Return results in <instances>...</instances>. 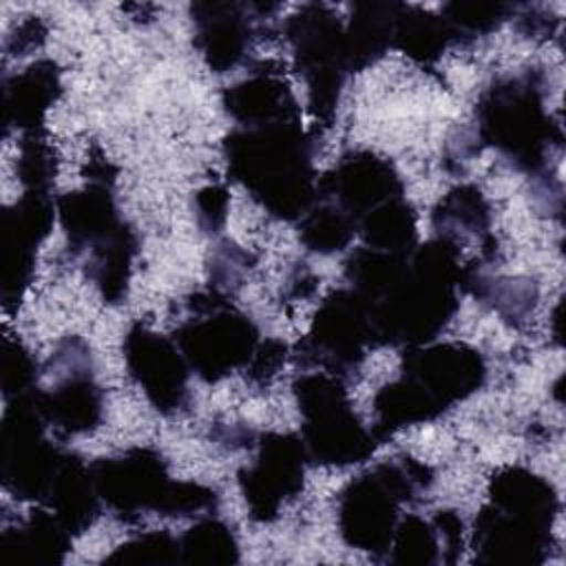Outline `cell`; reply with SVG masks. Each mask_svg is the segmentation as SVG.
Masks as SVG:
<instances>
[{
	"label": "cell",
	"instance_id": "obj_19",
	"mask_svg": "<svg viewBox=\"0 0 566 566\" xmlns=\"http://www.w3.org/2000/svg\"><path fill=\"white\" fill-rule=\"evenodd\" d=\"M199 35L203 40V55L219 71L232 66L243 55L245 27L241 18L232 15V7H223L221 18H206Z\"/></svg>",
	"mask_w": 566,
	"mask_h": 566
},
{
	"label": "cell",
	"instance_id": "obj_25",
	"mask_svg": "<svg viewBox=\"0 0 566 566\" xmlns=\"http://www.w3.org/2000/svg\"><path fill=\"white\" fill-rule=\"evenodd\" d=\"M38 374H35V363L31 356L15 343L4 340V354H2V387L4 394L9 396L11 391L15 396L29 394L33 387Z\"/></svg>",
	"mask_w": 566,
	"mask_h": 566
},
{
	"label": "cell",
	"instance_id": "obj_14",
	"mask_svg": "<svg viewBox=\"0 0 566 566\" xmlns=\"http://www.w3.org/2000/svg\"><path fill=\"white\" fill-rule=\"evenodd\" d=\"M325 188L334 199H338L340 208L349 217L365 214V210L371 212V208H378L400 192V184L391 166L367 153L345 157L325 179Z\"/></svg>",
	"mask_w": 566,
	"mask_h": 566
},
{
	"label": "cell",
	"instance_id": "obj_23",
	"mask_svg": "<svg viewBox=\"0 0 566 566\" xmlns=\"http://www.w3.org/2000/svg\"><path fill=\"white\" fill-rule=\"evenodd\" d=\"M55 175L53 166V153L46 142H42L35 130L22 139V153H20V177L29 186V190H40L51 184Z\"/></svg>",
	"mask_w": 566,
	"mask_h": 566
},
{
	"label": "cell",
	"instance_id": "obj_21",
	"mask_svg": "<svg viewBox=\"0 0 566 566\" xmlns=\"http://www.w3.org/2000/svg\"><path fill=\"white\" fill-rule=\"evenodd\" d=\"M354 234V219L334 206L314 210L303 226V241L318 252H334L347 245Z\"/></svg>",
	"mask_w": 566,
	"mask_h": 566
},
{
	"label": "cell",
	"instance_id": "obj_3",
	"mask_svg": "<svg viewBox=\"0 0 566 566\" xmlns=\"http://www.w3.org/2000/svg\"><path fill=\"white\" fill-rule=\"evenodd\" d=\"M553 491L522 469H509L493 480L491 506L475 520L480 562H535L553 517Z\"/></svg>",
	"mask_w": 566,
	"mask_h": 566
},
{
	"label": "cell",
	"instance_id": "obj_18",
	"mask_svg": "<svg viewBox=\"0 0 566 566\" xmlns=\"http://www.w3.org/2000/svg\"><path fill=\"white\" fill-rule=\"evenodd\" d=\"M363 230L367 241L376 245V250H387L394 254H402L405 250H409L416 234L413 214L409 206L398 197L380 203L378 208H374V212H367Z\"/></svg>",
	"mask_w": 566,
	"mask_h": 566
},
{
	"label": "cell",
	"instance_id": "obj_16",
	"mask_svg": "<svg viewBox=\"0 0 566 566\" xmlns=\"http://www.w3.org/2000/svg\"><path fill=\"white\" fill-rule=\"evenodd\" d=\"M226 104L237 119L254 126L294 122L296 115L290 88L274 77H254L232 86Z\"/></svg>",
	"mask_w": 566,
	"mask_h": 566
},
{
	"label": "cell",
	"instance_id": "obj_10",
	"mask_svg": "<svg viewBox=\"0 0 566 566\" xmlns=\"http://www.w3.org/2000/svg\"><path fill=\"white\" fill-rule=\"evenodd\" d=\"M126 363L148 400L161 409H179L186 398V363L170 340L137 327L126 338Z\"/></svg>",
	"mask_w": 566,
	"mask_h": 566
},
{
	"label": "cell",
	"instance_id": "obj_9",
	"mask_svg": "<svg viewBox=\"0 0 566 566\" xmlns=\"http://www.w3.org/2000/svg\"><path fill=\"white\" fill-rule=\"evenodd\" d=\"M303 486V444L294 436L263 438L259 458L241 473L245 502L256 520H270Z\"/></svg>",
	"mask_w": 566,
	"mask_h": 566
},
{
	"label": "cell",
	"instance_id": "obj_2",
	"mask_svg": "<svg viewBox=\"0 0 566 566\" xmlns=\"http://www.w3.org/2000/svg\"><path fill=\"white\" fill-rule=\"evenodd\" d=\"M484 376L482 358L464 345H438L409 356L405 378L385 387L376 398L378 429L429 420L462 400Z\"/></svg>",
	"mask_w": 566,
	"mask_h": 566
},
{
	"label": "cell",
	"instance_id": "obj_17",
	"mask_svg": "<svg viewBox=\"0 0 566 566\" xmlns=\"http://www.w3.org/2000/svg\"><path fill=\"white\" fill-rule=\"evenodd\" d=\"M66 528L57 517L46 513H33L20 528L2 535V553L7 559H20L31 564H55L69 548Z\"/></svg>",
	"mask_w": 566,
	"mask_h": 566
},
{
	"label": "cell",
	"instance_id": "obj_15",
	"mask_svg": "<svg viewBox=\"0 0 566 566\" xmlns=\"http://www.w3.org/2000/svg\"><path fill=\"white\" fill-rule=\"evenodd\" d=\"M57 71L51 62H38L4 82V124L20 128L40 126L57 95Z\"/></svg>",
	"mask_w": 566,
	"mask_h": 566
},
{
	"label": "cell",
	"instance_id": "obj_4",
	"mask_svg": "<svg viewBox=\"0 0 566 566\" xmlns=\"http://www.w3.org/2000/svg\"><path fill=\"white\" fill-rule=\"evenodd\" d=\"M95 491L122 515L139 511L190 513L212 504L214 493L203 486L170 482L161 460L148 449H133L119 458L93 464Z\"/></svg>",
	"mask_w": 566,
	"mask_h": 566
},
{
	"label": "cell",
	"instance_id": "obj_22",
	"mask_svg": "<svg viewBox=\"0 0 566 566\" xmlns=\"http://www.w3.org/2000/svg\"><path fill=\"white\" fill-rule=\"evenodd\" d=\"M394 557L391 562L398 564H431L438 557V539L436 531L418 520V517H407L402 520L400 526H396L394 533Z\"/></svg>",
	"mask_w": 566,
	"mask_h": 566
},
{
	"label": "cell",
	"instance_id": "obj_24",
	"mask_svg": "<svg viewBox=\"0 0 566 566\" xmlns=\"http://www.w3.org/2000/svg\"><path fill=\"white\" fill-rule=\"evenodd\" d=\"M179 557V542L166 533H150L135 542H128L108 557V562H175Z\"/></svg>",
	"mask_w": 566,
	"mask_h": 566
},
{
	"label": "cell",
	"instance_id": "obj_12",
	"mask_svg": "<svg viewBox=\"0 0 566 566\" xmlns=\"http://www.w3.org/2000/svg\"><path fill=\"white\" fill-rule=\"evenodd\" d=\"M62 354L69 363V376L49 391L33 394L44 420L66 433H82L95 427L99 418V391L91 380L88 354L82 343H66Z\"/></svg>",
	"mask_w": 566,
	"mask_h": 566
},
{
	"label": "cell",
	"instance_id": "obj_8",
	"mask_svg": "<svg viewBox=\"0 0 566 566\" xmlns=\"http://www.w3.org/2000/svg\"><path fill=\"white\" fill-rule=\"evenodd\" d=\"M533 84L509 82L489 91L482 102V128L486 139L522 164H537L544 150L546 117Z\"/></svg>",
	"mask_w": 566,
	"mask_h": 566
},
{
	"label": "cell",
	"instance_id": "obj_6",
	"mask_svg": "<svg viewBox=\"0 0 566 566\" xmlns=\"http://www.w3.org/2000/svg\"><path fill=\"white\" fill-rule=\"evenodd\" d=\"M305 442L314 458L327 464L358 462L371 453V436L349 409L343 387L327 376H305L296 382Z\"/></svg>",
	"mask_w": 566,
	"mask_h": 566
},
{
	"label": "cell",
	"instance_id": "obj_5",
	"mask_svg": "<svg viewBox=\"0 0 566 566\" xmlns=\"http://www.w3.org/2000/svg\"><path fill=\"white\" fill-rule=\"evenodd\" d=\"M427 482L424 469L411 460L387 462L354 480L338 504V526L358 551H387L396 533L398 506Z\"/></svg>",
	"mask_w": 566,
	"mask_h": 566
},
{
	"label": "cell",
	"instance_id": "obj_1",
	"mask_svg": "<svg viewBox=\"0 0 566 566\" xmlns=\"http://www.w3.org/2000/svg\"><path fill=\"white\" fill-rule=\"evenodd\" d=\"M232 175L279 217L298 214L312 199L307 142L294 122L261 124L228 139Z\"/></svg>",
	"mask_w": 566,
	"mask_h": 566
},
{
	"label": "cell",
	"instance_id": "obj_13",
	"mask_svg": "<svg viewBox=\"0 0 566 566\" xmlns=\"http://www.w3.org/2000/svg\"><path fill=\"white\" fill-rule=\"evenodd\" d=\"M53 212L40 190H29L2 214V294L4 301L20 294L33 263V250L49 232Z\"/></svg>",
	"mask_w": 566,
	"mask_h": 566
},
{
	"label": "cell",
	"instance_id": "obj_7",
	"mask_svg": "<svg viewBox=\"0 0 566 566\" xmlns=\"http://www.w3.org/2000/svg\"><path fill=\"white\" fill-rule=\"evenodd\" d=\"M186 360L206 380H217L243 365L256 345L254 325L230 307L206 301L177 336Z\"/></svg>",
	"mask_w": 566,
	"mask_h": 566
},
{
	"label": "cell",
	"instance_id": "obj_11",
	"mask_svg": "<svg viewBox=\"0 0 566 566\" xmlns=\"http://www.w3.org/2000/svg\"><path fill=\"white\" fill-rule=\"evenodd\" d=\"M374 338L365 303L356 294L338 292L318 312L310 332V354L329 367L354 365L363 347Z\"/></svg>",
	"mask_w": 566,
	"mask_h": 566
},
{
	"label": "cell",
	"instance_id": "obj_20",
	"mask_svg": "<svg viewBox=\"0 0 566 566\" xmlns=\"http://www.w3.org/2000/svg\"><path fill=\"white\" fill-rule=\"evenodd\" d=\"M179 548L184 562L190 564H232L237 559V544L232 533L214 520L199 522L184 537Z\"/></svg>",
	"mask_w": 566,
	"mask_h": 566
}]
</instances>
